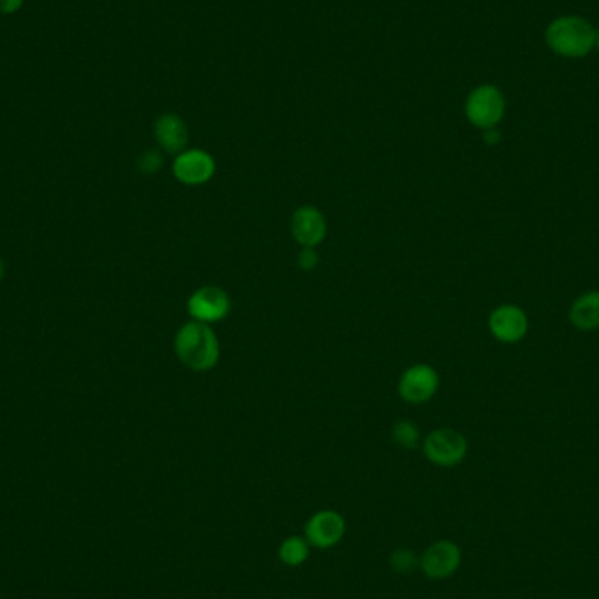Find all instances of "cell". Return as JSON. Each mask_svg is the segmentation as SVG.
Wrapping results in <instances>:
<instances>
[{
  "label": "cell",
  "mask_w": 599,
  "mask_h": 599,
  "mask_svg": "<svg viewBox=\"0 0 599 599\" xmlns=\"http://www.w3.org/2000/svg\"><path fill=\"white\" fill-rule=\"evenodd\" d=\"M174 349L179 361L193 372H209L218 365L221 354L218 335L211 326L193 319L179 328Z\"/></svg>",
  "instance_id": "cell-1"
},
{
  "label": "cell",
  "mask_w": 599,
  "mask_h": 599,
  "mask_svg": "<svg viewBox=\"0 0 599 599\" xmlns=\"http://www.w3.org/2000/svg\"><path fill=\"white\" fill-rule=\"evenodd\" d=\"M545 41L559 57L584 58L594 50L596 29L580 16H563L547 27Z\"/></svg>",
  "instance_id": "cell-2"
},
{
  "label": "cell",
  "mask_w": 599,
  "mask_h": 599,
  "mask_svg": "<svg viewBox=\"0 0 599 599\" xmlns=\"http://www.w3.org/2000/svg\"><path fill=\"white\" fill-rule=\"evenodd\" d=\"M505 97L493 85L477 86L466 99L465 113L473 127L489 130L505 116Z\"/></svg>",
  "instance_id": "cell-3"
},
{
  "label": "cell",
  "mask_w": 599,
  "mask_h": 599,
  "mask_svg": "<svg viewBox=\"0 0 599 599\" xmlns=\"http://www.w3.org/2000/svg\"><path fill=\"white\" fill-rule=\"evenodd\" d=\"M424 456L433 465L452 468L459 465L468 454V442L459 431L440 428L431 431L423 444Z\"/></svg>",
  "instance_id": "cell-4"
},
{
  "label": "cell",
  "mask_w": 599,
  "mask_h": 599,
  "mask_svg": "<svg viewBox=\"0 0 599 599\" xmlns=\"http://www.w3.org/2000/svg\"><path fill=\"white\" fill-rule=\"evenodd\" d=\"M188 314L198 323H219L232 311V298L219 286H202L188 298Z\"/></svg>",
  "instance_id": "cell-5"
},
{
  "label": "cell",
  "mask_w": 599,
  "mask_h": 599,
  "mask_svg": "<svg viewBox=\"0 0 599 599\" xmlns=\"http://www.w3.org/2000/svg\"><path fill=\"white\" fill-rule=\"evenodd\" d=\"M463 561V552L458 543L451 540H438L431 543L419 557V568L431 580H445L459 570Z\"/></svg>",
  "instance_id": "cell-6"
},
{
  "label": "cell",
  "mask_w": 599,
  "mask_h": 599,
  "mask_svg": "<svg viewBox=\"0 0 599 599\" xmlns=\"http://www.w3.org/2000/svg\"><path fill=\"white\" fill-rule=\"evenodd\" d=\"M346 519L335 510H319L305 524V538L314 549H333L346 536Z\"/></svg>",
  "instance_id": "cell-7"
},
{
  "label": "cell",
  "mask_w": 599,
  "mask_h": 599,
  "mask_svg": "<svg viewBox=\"0 0 599 599\" xmlns=\"http://www.w3.org/2000/svg\"><path fill=\"white\" fill-rule=\"evenodd\" d=\"M172 174L179 183L200 186L216 174V160L204 149H184L172 163Z\"/></svg>",
  "instance_id": "cell-8"
},
{
  "label": "cell",
  "mask_w": 599,
  "mask_h": 599,
  "mask_svg": "<svg viewBox=\"0 0 599 599\" xmlns=\"http://www.w3.org/2000/svg\"><path fill=\"white\" fill-rule=\"evenodd\" d=\"M440 377L430 365H414L403 372L398 382V393L407 403L421 405L437 395Z\"/></svg>",
  "instance_id": "cell-9"
},
{
  "label": "cell",
  "mask_w": 599,
  "mask_h": 599,
  "mask_svg": "<svg viewBox=\"0 0 599 599\" xmlns=\"http://www.w3.org/2000/svg\"><path fill=\"white\" fill-rule=\"evenodd\" d=\"M325 214L314 205H302L291 216V235L300 247H318L326 239Z\"/></svg>",
  "instance_id": "cell-10"
},
{
  "label": "cell",
  "mask_w": 599,
  "mask_h": 599,
  "mask_svg": "<svg viewBox=\"0 0 599 599\" xmlns=\"http://www.w3.org/2000/svg\"><path fill=\"white\" fill-rule=\"evenodd\" d=\"M528 316L517 305H501L494 309L491 318H489V330L493 333L494 339L505 342V344H515L526 337L528 333Z\"/></svg>",
  "instance_id": "cell-11"
},
{
  "label": "cell",
  "mask_w": 599,
  "mask_h": 599,
  "mask_svg": "<svg viewBox=\"0 0 599 599\" xmlns=\"http://www.w3.org/2000/svg\"><path fill=\"white\" fill-rule=\"evenodd\" d=\"M155 139L163 151L177 156L188 146L190 132L181 116L167 113L155 121Z\"/></svg>",
  "instance_id": "cell-12"
},
{
  "label": "cell",
  "mask_w": 599,
  "mask_h": 599,
  "mask_svg": "<svg viewBox=\"0 0 599 599\" xmlns=\"http://www.w3.org/2000/svg\"><path fill=\"white\" fill-rule=\"evenodd\" d=\"M570 321L582 332L599 330V291L578 296L571 305Z\"/></svg>",
  "instance_id": "cell-13"
},
{
  "label": "cell",
  "mask_w": 599,
  "mask_h": 599,
  "mask_svg": "<svg viewBox=\"0 0 599 599\" xmlns=\"http://www.w3.org/2000/svg\"><path fill=\"white\" fill-rule=\"evenodd\" d=\"M277 556L282 564H286L289 568H298L311 556V543L307 542L305 536H288L279 545Z\"/></svg>",
  "instance_id": "cell-14"
},
{
  "label": "cell",
  "mask_w": 599,
  "mask_h": 599,
  "mask_svg": "<svg viewBox=\"0 0 599 599\" xmlns=\"http://www.w3.org/2000/svg\"><path fill=\"white\" fill-rule=\"evenodd\" d=\"M391 437L395 440V444L400 445L403 449H416L419 440H421L419 430L412 421H398V423L393 424Z\"/></svg>",
  "instance_id": "cell-15"
},
{
  "label": "cell",
  "mask_w": 599,
  "mask_h": 599,
  "mask_svg": "<svg viewBox=\"0 0 599 599\" xmlns=\"http://www.w3.org/2000/svg\"><path fill=\"white\" fill-rule=\"evenodd\" d=\"M389 566L395 573L407 575V573H412V571L419 568V556L414 550L402 547V549L393 550V554L389 556Z\"/></svg>",
  "instance_id": "cell-16"
},
{
  "label": "cell",
  "mask_w": 599,
  "mask_h": 599,
  "mask_svg": "<svg viewBox=\"0 0 599 599\" xmlns=\"http://www.w3.org/2000/svg\"><path fill=\"white\" fill-rule=\"evenodd\" d=\"M137 165H139V170L144 176H153L158 170L162 169L163 158L158 149H148L139 156Z\"/></svg>",
  "instance_id": "cell-17"
},
{
  "label": "cell",
  "mask_w": 599,
  "mask_h": 599,
  "mask_svg": "<svg viewBox=\"0 0 599 599\" xmlns=\"http://www.w3.org/2000/svg\"><path fill=\"white\" fill-rule=\"evenodd\" d=\"M296 263L305 272H311L318 267L319 256L316 253V247H302V251L296 256Z\"/></svg>",
  "instance_id": "cell-18"
},
{
  "label": "cell",
  "mask_w": 599,
  "mask_h": 599,
  "mask_svg": "<svg viewBox=\"0 0 599 599\" xmlns=\"http://www.w3.org/2000/svg\"><path fill=\"white\" fill-rule=\"evenodd\" d=\"M25 0H0V15H15L23 8Z\"/></svg>",
  "instance_id": "cell-19"
},
{
  "label": "cell",
  "mask_w": 599,
  "mask_h": 599,
  "mask_svg": "<svg viewBox=\"0 0 599 599\" xmlns=\"http://www.w3.org/2000/svg\"><path fill=\"white\" fill-rule=\"evenodd\" d=\"M484 141H486L489 146H493V144L500 141V134H498L494 128H489V130L484 132Z\"/></svg>",
  "instance_id": "cell-20"
},
{
  "label": "cell",
  "mask_w": 599,
  "mask_h": 599,
  "mask_svg": "<svg viewBox=\"0 0 599 599\" xmlns=\"http://www.w3.org/2000/svg\"><path fill=\"white\" fill-rule=\"evenodd\" d=\"M4 272H6V268H4V261L0 260V281H2V277H4Z\"/></svg>",
  "instance_id": "cell-21"
},
{
  "label": "cell",
  "mask_w": 599,
  "mask_h": 599,
  "mask_svg": "<svg viewBox=\"0 0 599 599\" xmlns=\"http://www.w3.org/2000/svg\"><path fill=\"white\" fill-rule=\"evenodd\" d=\"M594 48H598L599 50V30H596V44H594Z\"/></svg>",
  "instance_id": "cell-22"
}]
</instances>
